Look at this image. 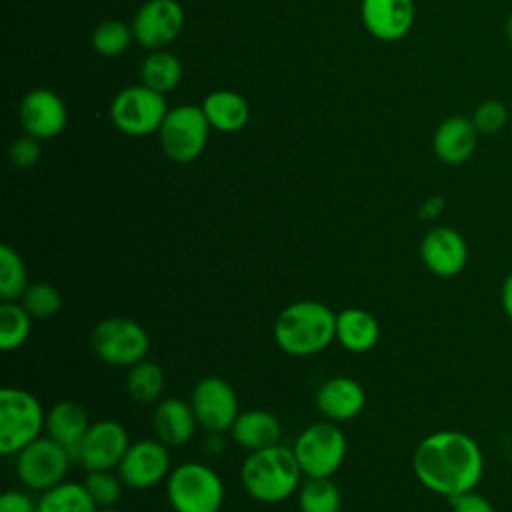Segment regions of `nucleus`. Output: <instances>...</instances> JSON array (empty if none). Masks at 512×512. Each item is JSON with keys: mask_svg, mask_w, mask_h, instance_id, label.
<instances>
[{"mask_svg": "<svg viewBox=\"0 0 512 512\" xmlns=\"http://www.w3.org/2000/svg\"><path fill=\"white\" fill-rule=\"evenodd\" d=\"M450 508L452 512H496L492 502L476 490H468L450 498Z\"/></svg>", "mask_w": 512, "mask_h": 512, "instance_id": "obj_36", "label": "nucleus"}, {"mask_svg": "<svg viewBox=\"0 0 512 512\" xmlns=\"http://www.w3.org/2000/svg\"><path fill=\"white\" fill-rule=\"evenodd\" d=\"M420 258L434 276L452 278L464 270L468 262V246L456 228L434 226L420 242Z\"/></svg>", "mask_w": 512, "mask_h": 512, "instance_id": "obj_15", "label": "nucleus"}, {"mask_svg": "<svg viewBox=\"0 0 512 512\" xmlns=\"http://www.w3.org/2000/svg\"><path fill=\"white\" fill-rule=\"evenodd\" d=\"M0 512H38V504L22 490H6L0 496Z\"/></svg>", "mask_w": 512, "mask_h": 512, "instance_id": "obj_37", "label": "nucleus"}, {"mask_svg": "<svg viewBox=\"0 0 512 512\" xmlns=\"http://www.w3.org/2000/svg\"><path fill=\"white\" fill-rule=\"evenodd\" d=\"M364 28L382 42H396L408 34L414 22L412 0H362Z\"/></svg>", "mask_w": 512, "mask_h": 512, "instance_id": "obj_17", "label": "nucleus"}, {"mask_svg": "<svg viewBox=\"0 0 512 512\" xmlns=\"http://www.w3.org/2000/svg\"><path fill=\"white\" fill-rule=\"evenodd\" d=\"M508 110L500 100H484L472 114V124L478 134H496L504 128Z\"/></svg>", "mask_w": 512, "mask_h": 512, "instance_id": "obj_34", "label": "nucleus"}, {"mask_svg": "<svg viewBox=\"0 0 512 512\" xmlns=\"http://www.w3.org/2000/svg\"><path fill=\"white\" fill-rule=\"evenodd\" d=\"M364 404V388L350 376L328 378L316 390V408L332 422H344L358 416Z\"/></svg>", "mask_w": 512, "mask_h": 512, "instance_id": "obj_18", "label": "nucleus"}, {"mask_svg": "<svg viewBox=\"0 0 512 512\" xmlns=\"http://www.w3.org/2000/svg\"><path fill=\"white\" fill-rule=\"evenodd\" d=\"M336 338V312L316 300L288 304L274 322V340L290 356H312Z\"/></svg>", "mask_w": 512, "mask_h": 512, "instance_id": "obj_2", "label": "nucleus"}, {"mask_svg": "<svg viewBox=\"0 0 512 512\" xmlns=\"http://www.w3.org/2000/svg\"><path fill=\"white\" fill-rule=\"evenodd\" d=\"M506 34H508V38L512 40V14H510L508 20H506Z\"/></svg>", "mask_w": 512, "mask_h": 512, "instance_id": "obj_39", "label": "nucleus"}, {"mask_svg": "<svg viewBox=\"0 0 512 512\" xmlns=\"http://www.w3.org/2000/svg\"><path fill=\"white\" fill-rule=\"evenodd\" d=\"M476 138L478 130L472 120L464 116H448L438 124L432 136V150L440 162L456 166L474 154Z\"/></svg>", "mask_w": 512, "mask_h": 512, "instance_id": "obj_19", "label": "nucleus"}, {"mask_svg": "<svg viewBox=\"0 0 512 512\" xmlns=\"http://www.w3.org/2000/svg\"><path fill=\"white\" fill-rule=\"evenodd\" d=\"M26 284V266L20 254L8 246H0V298L2 302H16L22 298Z\"/></svg>", "mask_w": 512, "mask_h": 512, "instance_id": "obj_30", "label": "nucleus"}, {"mask_svg": "<svg viewBox=\"0 0 512 512\" xmlns=\"http://www.w3.org/2000/svg\"><path fill=\"white\" fill-rule=\"evenodd\" d=\"M196 416L190 402L180 398L162 400L152 414V428L156 438L166 446H182L186 444L196 428Z\"/></svg>", "mask_w": 512, "mask_h": 512, "instance_id": "obj_20", "label": "nucleus"}, {"mask_svg": "<svg viewBox=\"0 0 512 512\" xmlns=\"http://www.w3.org/2000/svg\"><path fill=\"white\" fill-rule=\"evenodd\" d=\"M210 124L200 106L182 104L166 112L158 136L162 152L178 164L196 160L208 142Z\"/></svg>", "mask_w": 512, "mask_h": 512, "instance_id": "obj_7", "label": "nucleus"}, {"mask_svg": "<svg viewBox=\"0 0 512 512\" xmlns=\"http://www.w3.org/2000/svg\"><path fill=\"white\" fill-rule=\"evenodd\" d=\"M168 106L164 94L138 84L120 90L110 104L112 124L126 136H148L158 132Z\"/></svg>", "mask_w": 512, "mask_h": 512, "instance_id": "obj_8", "label": "nucleus"}, {"mask_svg": "<svg viewBox=\"0 0 512 512\" xmlns=\"http://www.w3.org/2000/svg\"><path fill=\"white\" fill-rule=\"evenodd\" d=\"M66 118V104L48 88L30 90L20 102V124L24 134L34 136L36 140L58 136L66 126Z\"/></svg>", "mask_w": 512, "mask_h": 512, "instance_id": "obj_16", "label": "nucleus"}, {"mask_svg": "<svg viewBox=\"0 0 512 512\" xmlns=\"http://www.w3.org/2000/svg\"><path fill=\"white\" fill-rule=\"evenodd\" d=\"M182 26L184 10L176 0H148L132 20V34L144 48L158 50L176 40Z\"/></svg>", "mask_w": 512, "mask_h": 512, "instance_id": "obj_12", "label": "nucleus"}, {"mask_svg": "<svg viewBox=\"0 0 512 512\" xmlns=\"http://www.w3.org/2000/svg\"><path fill=\"white\" fill-rule=\"evenodd\" d=\"M22 306L28 310L32 318L46 320L60 312L62 296L60 292L48 282H34L22 294Z\"/></svg>", "mask_w": 512, "mask_h": 512, "instance_id": "obj_32", "label": "nucleus"}, {"mask_svg": "<svg viewBox=\"0 0 512 512\" xmlns=\"http://www.w3.org/2000/svg\"><path fill=\"white\" fill-rule=\"evenodd\" d=\"M500 306L506 314V318L512 322V274H508L500 288Z\"/></svg>", "mask_w": 512, "mask_h": 512, "instance_id": "obj_38", "label": "nucleus"}, {"mask_svg": "<svg viewBox=\"0 0 512 512\" xmlns=\"http://www.w3.org/2000/svg\"><path fill=\"white\" fill-rule=\"evenodd\" d=\"M40 140H36L34 136H20L16 138L12 144H10V150H8V156H10V162L12 166L16 168H32L38 158H40Z\"/></svg>", "mask_w": 512, "mask_h": 512, "instance_id": "obj_35", "label": "nucleus"}, {"mask_svg": "<svg viewBox=\"0 0 512 512\" xmlns=\"http://www.w3.org/2000/svg\"><path fill=\"white\" fill-rule=\"evenodd\" d=\"M200 108L210 128L224 134L242 130L250 118V108L246 98L234 90H214L206 94Z\"/></svg>", "mask_w": 512, "mask_h": 512, "instance_id": "obj_23", "label": "nucleus"}, {"mask_svg": "<svg viewBox=\"0 0 512 512\" xmlns=\"http://www.w3.org/2000/svg\"><path fill=\"white\" fill-rule=\"evenodd\" d=\"M190 406L196 422L214 434L230 430L240 414L234 388L218 376H206L196 382L190 394Z\"/></svg>", "mask_w": 512, "mask_h": 512, "instance_id": "obj_11", "label": "nucleus"}, {"mask_svg": "<svg viewBox=\"0 0 512 512\" xmlns=\"http://www.w3.org/2000/svg\"><path fill=\"white\" fill-rule=\"evenodd\" d=\"M98 512H118V510H114L112 506H108V508H98Z\"/></svg>", "mask_w": 512, "mask_h": 512, "instance_id": "obj_40", "label": "nucleus"}, {"mask_svg": "<svg viewBox=\"0 0 512 512\" xmlns=\"http://www.w3.org/2000/svg\"><path fill=\"white\" fill-rule=\"evenodd\" d=\"M166 496L174 512H218L224 504V484L210 466L184 462L170 470Z\"/></svg>", "mask_w": 512, "mask_h": 512, "instance_id": "obj_4", "label": "nucleus"}, {"mask_svg": "<svg viewBox=\"0 0 512 512\" xmlns=\"http://www.w3.org/2000/svg\"><path fill=\"white\" fill-rule=\"evenodd\" d=\"M122 478L114 476L110 470H94L88 472L86 476V490L90 494V498L94 500V504L98 508H108L112 504H116V500L122 494Z\"/></svg>", "mask_w": 512, "mask_h": 512, "instance_id": "obj_33", "label": "nucleus"}, {"mask_svg": "<svg viewBox=\"0 0 512 512\" xmlns=\"http://www.w3.org/2000/svg\"><path fill=\"white\" fill-rule=\"evenodd\" d=\"M342 496L332 478H306L298 488L300 512H340Z\"/></svg>", "mask_w": 512, "mask_h": 512, "instance_id": "obj_27", "label": "nucleus"}, {"mask_svg": "<svg viewBox=\"0 0 512 512\" xmlns=\"http://www.w3.org/2000/svg\"><path fill=\"white\" fill-rule=\"evenodd\" d=\"M128 432L116 420H98L90 424L78 444V462L88 472L112 470L128 450Z\"/></svg>", "mask_w": 512, "mask_h": 512, "instance_id": "obj_14", "label": "nucleus"}, {"mask_svg": "<svg viewBox=\"0 0 512 512\" xmlns=\"http://www.w3.org/2000/svg\"><path fill=\"white\" fill-rule=\"evenodd\" d=\"M44 424L46 416L32 392L12 386L0 390V452L4 456L36 440Z\"/></svg>", "mask_w": 512, "mask_h": 512, "instance_id": "obj_5", "label": "nucleus"}, {"mask_svg": "<svg viewBox=\"0 0 512 512\" xmlns=\"http://www.w3.org/2000/svg\"><path fill=\"white\" fill-rule=\"evenodd\" d=\"M70 452L50 436H38L16 452L20 482L36 492H46L64 482L70 468Z\"/></svg>", "mask_w": 512, "mask_h": 512, "instance_id": "obj_9", "label": "nucleus"}, {"mask_svg": "<svg viewBox=\"0 0 512 512\" xmlns=\"http://www.w3.org/2000/svg\"><path fill=\"white\" fill-rule=\"evenodd\" d=\"M32 330V316L22 304L2 302L0 304V348L12 352L20 348Z\"/></svg>", "mask_w": 512, "mask_h": 512, "instance_id": "obj_28", "label": "nucleus"}, {"mask_svg": "<svg viewBox=\"0 0 512 512\" xmlns=\"http://www.w3.org/2000/svg\"><path fill=\"white\" fill-rule=\"evenodd\" d=\"M380 328L376 318L364 308H344L336 314V340L354 354L368 352L376 346Z\"/></svg>", "mask_w": 512, "mask_h": 512, "instance_id": "obj_24", "label": "nucleus"}, {"mask_svg": "<svg viewBox=\"0 0 512 512\" xmlns=\"http://www.w3.org/2000/svg\"><path fill=\"white\" fill-rule=\"evenodd\" d=\"M36 504L38 512H98L86 486L66 480L42 492Z\"/></svg>", "mask_w": 512, "mask_h": 512, "instance_id": "obj_26", "label": "nucleus"}, {"mask_svg": "<svg viewBox=\"0 0 512 512\" xmlns=\"http://www.w3.org/2000/svg\"><path fill=\"white\" fill-rule=\"evenodd\" d=\"M126 388L136 402H154L164 388V372L156 362L140 360L130 366Z\"/></svg>", "mask_w": 512, "mask_h": 512, "instance_id": "obj_29", "label": "nucleus"}, {"mask_svg": "<svg viewBox=\"0 0 512 512\" xmlns=\"http://www.w3.org/2000/svg\"><path fill=\"white\" fill-rule=\"evenodd\" d=\"M294 456L306 478H332L346 456V436L330 422H314L294 442Z\"/></svg>", "mask_w": 512, "mask_h": 512, "instance_id": "obj_6", "label": "nucleus"}, {"mask_svg": "<svg viewBox=\"0 0 512 512\" xmlns=\"http://www.w3.org/2000/svg\"><path fill=\"white\" fill-rule=\"evenodd\" d=\"M240 478L254 500L274 504L286 500L300 488L302 470L294 450L276 444L250 452L242 462Z\"/></svg>", "mask_w": 512, "mask_h": 512, "instance_id": "obj_3", "label": "nucleus"}, {"mask_svg": "<svg viewBox=\"0 0 512 512\" xmlns=\"http://www.w3.org/2000/svg\"><path fill=\"white\" fill-rule=\"evenodd\" d=\"M170 474V454L160 440L132 442L118 464V476L128 488L146 490Z\"/></svg>", "mask_w": 512, "mask_h": 512, "instance_id": "obj_13", "label": "nucleus"}, {"mask_svg": "<svg viewBox=\"0 0 512 512\" xmlns=\"http://www.w3.org/2000/svg\"><path fill=\"white\" fill-rule=\"evenodd\" d=\"M92 348L106 364L130 368L144 360L150 340L136 320L114 316L96 324L92 330Z\"/></svg>", "mask_w": 512, "mask_h": 512, "instance_id": "obj_10", "label": "nucleus"}, {"mask_svg": "<svg viewBox=\"0 0 512 512\" xmlns=\"http://www.w3.org/2000/svg\"><path fill=\"white\" fill-rule=\"evenodd\" d=\"M412 468L424 488L450 500L478 486L484 474V454L472 436L438 430L420 440Z\"/></svg>", "mask_w": 512, "mask_h": 512, "instance_id": "obj_1", "label": "nucleus"}, {"mask_svg": "<svg viewBox=\"0 0 512 512\" xmlns=\"http://www.w3.org/2000/svg\"><path fill=\"white\" fill-rule=\"evenodd\" d=\"M132 28H128L122 20H102L94 30H92V48L106 58L120 56L130 40H132Z\"/></svg>", "mask_w": 512, "mask_h": 512, "instance_id": "obj_31", "label": "nucleus"}, {"mask_svg": "<svg viewBox=\"0 0 512 512\" xmlns=\"http://www.w3.org/2000/svg\"><path fill=\"white\" fill-rule=\"evenodd\" d=\"M230 432L238 446L254 452V450L276 446L280 442L282 426L272 412L254 408V410L240 412Z\"/></svg>", "mask_w": 512, "mask_h": 512, "instance_id": "obj_22", "label": "nucleus"}, {"mask_svg": "<svg viewBox=\"0 0 512 512\" xmlns=\"http://www.w3.org/2000/svg\"><path fill=\"white\" fill-rule=\"evenodd\" d=\"M44 428L48 436L62 444L70 452V458L76 460V448L84 438L86 430L90 428V420L86 410L78 402L60 400L48 410Z\"/></svg>", "mask_w": 512, "mask_h": 512, "instance_id": "obj_21", "label": "nucleus"}, {"mask_svg": "<svg viewBox=\"0 0 512 512\" xmlns=\"http://www.w3.org/2000/svg\"><path fill=\"white\" fill-rule=\"evenodd\" d=\"M140 78H142L144 86H148L160 94H166L172 88H176L182 78L180 58L164 48L150 50L148 56L142 60Z\"/></svg>", "mask_w": 512, "mask_h": 512, "instance_id": "obj_25", "label": "nucleus"}]
</instances>
